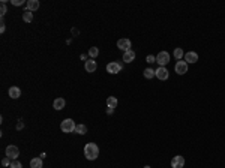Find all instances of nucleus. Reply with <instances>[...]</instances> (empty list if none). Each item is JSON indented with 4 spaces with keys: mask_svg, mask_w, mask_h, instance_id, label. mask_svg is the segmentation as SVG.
Masks as SVG:
<instances>
[{
    "mask_svg": "<svg viewBox=\"0 0 225 168\" xmlns=\"http://www.w3.org/2000/svg\"><path fill=\"white\" fill-rule=\"evenodd\" d=\"M84 156L89 161H95L99 156V147L95 143H87L84 146Z\"/></svg>",
    "mask_w": 225,
    "mask_h": 168,
    "instance_id": "nucleus-1",
    "label": "nucleus"
},
{
    "mask_svg": "<svg viewBox=\"0 0 225 168\" xmlns=\"http://www.w3.org/2000/svg\"><path fill=\"white\" fill-rule=\"evenodd\" d=\"M75 122L72 120V119H65L62 123H60V129L62 132H65V134H69V132H75Z\"/></svg>",
    "mask_w": 225,
    "mask_h": 168,
    "instance_id": "nucleus-2",
    "label": "nucleus"
},
{
    "mask_svg": "<svg viewBox=\"0 0 225 168\" xmlns=\"http://www.w3.org/2000/svg\"><path fill=\"white\" fill-rule=\"evenodd\" d=\"M123 68V63L122 62H111L107 65V72L108 74H119Z\"/></svg>",
    "mask_w": 225,
    "mask_h": 168,
    "instance_id": "nucleus-3",
    "label": "nucleus"
},
{
    "mask_svg": "<svg viewBox=\"0 0 225 168\" xmlns=\"http://www.w3.org/2000/svg\"><path fill=\"white\" fill-rule=\"evenodd\" d=\"M168 62H170V54H168L167 51H161V53L156 56V63H158L159 66H165V65H168Z\"/></svg>",
    "mask_w": 225,
    "mask_h": 168,
    "instance_id": "nucleus-4",
    "label": "nucleus"
},
{
    "mask_svg": "<svg viewBox=\"0 0 225 168\" xmlns=\"http://www.w3.org/2000/svg\"><path fill=\"white\" fill-rule=\"evenodd\" d=\"M131 47H132V42L129 41V39H119L117 41V48L119 50H122L123 53H126V51H129L131 50Z\"/></svg>",
    "mask_w": 225,
    "mask_h": 168,
    "instance_id": "nucleus-5",
    "label": "nucleus"
},
{
    "mask_svg": "<svg viewBox=\"0 0 225 168\" xmlns=\"http://www.w3.org/2000/svg\"><path fill=\"white\" fill-rule=\"evenodd\" d=\"M174 69H176V72H177L179 75L186 74V72H188V63H186L185 60H177V63H176Z\"/></svg>",
    "mask_w": 225,
    "mask_h": 168,
    "instance_id": "nucleus-6",
    "label": "nucleus"
},
{
    "mask_svg": "<svg viewBox=\"0 0 225 168\" xmlns=\"http://www.w3.org/2000/svg\"><path fill=\"white\" fill-rule=\"evenodd\" d=\"M18 155H20V149H18L17 146H12V144H11V146H8V147H6V156H8V158H11L12 161H15V159H17Z\"/></svg>",
    "mask_w": 225,
    "mask_h": 168,
    "instance_id": "nucleus-7",
    "label": "nucleus"
},
{
    "mask_svg": "<svg viewBox=\"0 0 225 168\" xmlns=\"http://www.w3.org/2000/svg\"><path fill=\"white\" fill-rule=\"evenodd\" d=\"M168 71H167V68L165 66H159L158 69H156V78L158 80H161V81H165V80H168Z\"/></svg>",
    "mask_w": 225,
    "mask_h": 168,
    "instance_id": "nucleus-8",
    "label": "nucleus"
},
{
    "mask_svg": "<svg viewBox=\"0 0 225 168\" xmlns=\"http://www.w3.org/2000/svg\"><path fill=\"white\" fill-rule=\"evenodd\" d=\"M185 167V158L177 155L171 159V168H183Z\"/></svg>",
    "mask_w": 225,
    "mask_h": 168,
    "instance_id": "nucleus-9",
    "label": "nucleus"
},
{
    "mask_svg": "<svg viewBox=\"0 0 225 168\" xmlns=\"http://www.w3.org/2000/svg\"><path fill=\"white\" fill-rule=\"evenodd\" d=\"M185 62L189 65V63H197L198 62V54L195 51H188L185 54Z\"/></svg>",
    "mask_w": 225,
    "mask_h": 168,
    "instance_id": "nucleus-10",
    "label": "nucleus"
},
{
    "mask_svg": "<svg viewBox=\"0 0 225 168\" xmlns=\"http://www.w3.org/2000/svg\"><path fill=\"white\" fill-rule=\"evenodd\" d=\"M8 95H9V98H12V99H18V98L21 96V89L17 87V86H12V87L8 89Z\"/></svg>",
    "mask_w": 225,
    "mask_h": 168,
    "instance_id": "nucleus-11",
    "label": "nucleus"
},
{
    "mask_svg": "<svg viewBox=\"0 0 225 168\" xmlns=\"http://www.w3.org/2000/svg\"><path fill=\"white\" fill-rule=\"evenodd\" d=\"M65 104H66V101H65L63 98H57V99H54V102H53V108L57 110V111H60V110L65 108Z\"/></svg>",
    "mask_w": 225,
    "mask_h": 168,
    "instance_id": "nucleus-12",
    "label": "nucleus"
},
{
    "mask_svg": "<svg viewBox=\"0 0 225 168\" xmlns=\"http://www.w3.org/2000/svg\"><path fill=\"white\" fill-rule=\"evenodd\" d=\"M84 68H86L87 72H95L96 69H98V65H96V62L93 60V59H90V60H86V65H84Z\"/></svg>",
    "mask_w": 225,
    "mask_h": 168,
    "instance_id": "nucleus-13",
    "label": "nucleus"
},
{
    "mask_svg": "<svg viewBox=\"0 0 225 168\" xmlns=\"http://www.w3.org/2000/svg\"><path fill=\"white\" fill-rule=\"evenodd\" d=\"M134 59H135V51L129 50V51L123 53V62L125 63H131V62H134Z\"/></svg>",
    "mask_w": 225,
    "mask_h": 168,
    "instance_id": "nucleus-14",
    "label": "nucleus"
},
{
    "mask_svg": "<svg viewBox=\"0 0 225 168\" xmlns=\"http://www.w3.org/2000/svg\"><path fill=\"white\" fill-rule=\"evenodd\" d=\"M26 5H27V9L32 11V12H35V11L39 9V2H38V0H29Z\"/></svg>",
    "mask_w": 225,
    "mask_h": 168,
    "instance_id": "nucleus-15",
    "label": "nucleus"
},
{
    "mask_svg": "<svg viewBox=\"0 0 225 168\" xmlns=\"http://www.w3.org/2000/svg\"><path fill=\"white\" fill-rule=\"evenodd\" d=\"M23 20H24L26 23H32V21H33V12L29 11V9H26V11L23 12Z\"/></svg>",
    "mask_w": 225,
    "mask_h": 168,
    "instance_id": "nucleus-16",
    "label": "nucleus"
},
{
    "mask_svg": "<svg viewBox=\"0 0 225 168\" xmlns=\"http://www.w3.org/2000/svg\"><path fill=\"white\" fill-rule=\"evenodd\" d=\"M30 168H42V159L41 158H33L30 161Z\"/></svg>",
    "mask_w": 225,
    "mask_h": 168,
    "instance_id": "nucleus-17",
    "label": "nucleus"
},
{
    "mask_svg": "<svg viewBox=\"0 0 225 168\" xmlns=\"http://www.w3.org/2000/svg\"><path fill=\"white\" fill-rule=\"evenodd\" d=\"M117 104H119V101H117V98H114V96H110V98L107 99V105L111 107V108H117Z\"/></svg>",
    "mask_w": 225,
    "mask_h": 168,
    "instance_id": "nucleus-18",
    "label": "nucleus"
},
{
    "mask_svg": "<svg viewBox=\"0 0 225 168\" xmlns=\"http://www.w3.org/2000/svg\"><path fill=\"white\" fill-rule=\"evenodd\" d=\"M144 77L147 80H152L153 77H156V71H153L152 68H147V69H144Z\"/></svg>",
    "mask_w": 225,
    "mask_h": 168,
    "instance_id": "nucleus-19",
    "label": "nucleus"
},
{
    "mask_svg": "<svg viewBox=\"0 0 225 168\" xmlns=\"http://www.w3.org/2000/svg\"><path fill=\"white\" fill-rule=\"evenodd\" d=\"M75 132H77V134H80V135H84V134H87V126H86V125H81V123H80V125H77V126H75Z\"/></svg>",
    "mask_w": 225,
    "mask_h": 168,
    "instance_id": "nucleus-20",
    "label": "nucleus"
},
{
    "mask_svg": "<svg viewBox=\"0 0 225 168\" xmlns=\"http://www.w3.org/2000/svg\"><path fill=\"white\" fill-rule=\"evenodd\" d=\"M174 57H176L177 60H180L182 57H185V53H183V50H182V48H176V50H174Z\"/></svg>",
    "mask_w": 225,
    "mask_h": 168,
    "instance_id": "nucleus-21",
    "label": "nucleus"
},
{
    "mask_svg": "<svg viewBox=\"0 0 225 168\" xmlns=\"http://www.w3.org/2000/svg\"><path fill=\"white\" fill-rule=\"evenodd\" d=\"M98 54H99V50H98L96 47H92V48L89 50V56L92 57V59H95V57H98Z\"/></svg>",
    "mask_w": 225,
    "mask_h": 168,
    "instance_id": "nucleus-22",
    "label": "nucleus"
},
{
    "mask_svg": "<svg viewBox=\"0 0 225 168\" xmlns=\"http://www.w3.org/2000/svg\"><path fill=\"white\" fill-rule=\"evenodd\" d=\"M9 168H23V164H21L20 161L15 159V161H12V164L9 165Z\"/></svg>",
    "mask_w": 225,
    "mask_h": 168,
    "instance_id": "nucleus-23",
    "label": "nucleus"
},
{
    "mask_svg": "<svg viewBox=\"0 0 225 168\" xmlns=\"http://www.w3.org/2000/svg\"><path fill=\"white\" fill-rule=\"evenodd\" d=\"M11 164H12L11 158H8V156H6V158H3V159H2V165H3V167H8V165H11Z\"/></svg>",
    "mask_w": 225,
    "mask_h": 168,
    "instance_id": "nucleus-24",
    "label": "nucleus"
},
{
    "mask_svg": "<svg viewBox=\"0 0 225 168\" xmlns=\"http://www.w3.org/2000/svg\"><path fill=\"white\" fill-rule=\"evenodd\" d=\"M6 12H8V9H6V5H5V2H2V6H0V15L3 17Z\"/></svg>",
    "mask_w": 225,
    "mask_h": 168,
    "instance_id": "nucleus-25",
    "label": "nucleus"
},
{
    "mask_svg": "<svg viewBox=\"0 0 225 168\" xmlns=\"http://www.w3.org/2000/svg\"><path fill=\"white\" fill-rule=\"evenodd\" d=\"M11 3L14 6H23L24 5V0H11Z\"/></svg>",
    "mask_w": 225,
    "mask_h": 168,
    "instance_id": "nucleus-26",
    "label": "nucleus"
},
{
    "mask_svg": "<svg viewBox=\"0 0 225 168\" xmlns=\"http://www.w3.org/2000/svg\"><path fill=\"white\" fill-rule=\"evenodd\" d=\"M146 62H147V63H155V62H156V57L150 54V56L146 57Z\"/></svg>",
    "mask_w": 225,
    "mask_h": 168,
    "instance_id": "nucleus-27",
    "label": "nucleus"
},
{
    "mask_svg": "<svg viewBox=\"0 0 225 168\" xmlns=\"http://www.w3.org/2000/svg\"><path fill=\"white\" fill-rule=\"evenodd\" d=\"M2 24H0V33H3L5 32V29H6V26H5V21H3V18H2V21H0Z\"/></svg>",
    "mask_w": 225,
    "mask_h": 168,
    "instance_id": "nucleus-28",
    "label": "nucleus"
},
{
    "mask_svg": "<svg viewBox=\"0 0 225 168\" xmlns=\"http://www.w3.org/2000/svg\"><path fill=\"white\" fill-rule=\"evenodd\" d=\"M23 128H24V123H23V122L20 120V122H18V123H17V129H18V131H21Z\"/></svg>",
    "mask_w": 225,
    "mask_h": 168,
    "instance_id": "nucleus-29",
    "label": "nucleus"
},
{
    "mask_svg": "<svg viewBox=\"0 0 225 168\" xmlns=\"http://www.w3.org/2000/svg\"><path fill=\"white\" fill-rule=\"evenodd\" d=\"M113 113H114V108H111V107L107 108V114H113Z\"/></svg>",
    "mask_w": 225,
    "mask_h": 168,
    "instance_id": "nucleus-30",
    "label": "nucleus"
},
{
    "mask_svg": "<svg viewBox=\"0 0 225 168\" xmlns=\"http://www.w3.org/2000/svg\"><path fill=\"white\" fill-rule=\"evenodd\" d=\"M45 156H47V153H41V155H39L41 159H45Z\"/></svg>",
    "mask_w": 225,
    "mask_h": 168,
    "instance_id": "nucleus-31",
    "label": "nucleus"
},
{
    "mask_svg": "<svg viewBox=\"0 0 225 168\" xmlns=\"http://www.w3.org/2000/svg\"><path fill=\"white\" fill-rule=\"evenodd\" d=\"M144 168H150V167H149V165H146V167H144Z\"/></svg>",
    "mask_w": 225,
    "mask_h": 168,
    "instance_id": "nucleus-32",
    "label": "nucleus"
}]
</instances>
